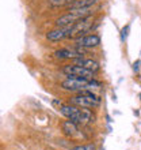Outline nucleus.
Wrapping results in <instances>:
<instances>
[{
	"mask_svg": "<svg viewBox=\"0 0 141 150\" xmlns=\"http://www.w3.org/2000/svg\"><path fill=\"white\" fill-rule=\"evenodd\" d=\"M53 105L59 109L60 113H63L67 119L77 124H88V123L94 122V115L90 108H79L69 103H61L59 100H53Z\"/></svg>",
	"mask_w": 141,
	"mask_h": 150,
	"instance_id": "1",
	"label": "nucleus"
},
{
	"mask_svg": "<svg viewBox=\"0 0 141 150\" xmlns=\"http://www.w3.org/2000/svg\"><path fill=\"white\" fill-rule=\"evenodd\" d=\"M102 86V83L98 81H87V79L82 78H67L65 81L61 82V87L64 90L68 91H75V93H80V91H86V90H94V89H99Z\"/></svg>",
	"mask_w": 141,
	"mask_h": 150,
	"instance_id": "2",
	"label": "nucleus"
},
{
	"mask_svg": "<svg viewBox=\"0 0 141 150\" xmlns=\"http://www.w3.org/2000/svg\"><path fill=\"white\" fill-rule=\"evenodd\" d=\"M94 14V8L92 7H83V8H69V12L65 15L60 16L56 21V26L57 28H65L69 25L76 23L77 21L84 19L87 16H92Z\"/></svg>",
	"mask_w": 141,
	"mask_h": 150,
	"instance_id": "3",
	"label": "nucleus"
},
{
	"mask_svg": "<svg viewBox=\"0 0 141 150\" xmlns=\"http://www.w3.org/2000/svg\"><path fill=\"white\" fill-rule=\"evenodd\" d=\"M69 104L79 108H90V109H92V108H98L101 105V98L91 90H86L80 91L73 97H70Z\"/></svg>",
	"mask_w": 141,
	"mask_h": 150,
	"instance_id": "4",
	"label": "nucleus"
},
{
	"mask_svg": "<svg viewBox=\"0 0 141 150\" xmlns=\"http://www.w3.org/2000/svg\"><path fill=\"white\" fill-rule=\"evenodd\" d=\"M63 72L67 75L68 78H82L87 81H92L94 79V72L88 71L84 67L79 66V64H68L63 68Z\"/></svg>",
	"mask_w": 141,
	"mask_h": 150,
	"instance_id": "5",
	"label": "nucleus"
},
{
	"mask_svg": "<svg viewBox=\"0 0 141 150\" xmlns=\"http://www.w3.org/2000/svg\"><path fill=\"white\" fill-rule=\"evenodd\" d=\"M92 16H87L84 19H80L77 21L76 23L70 25V34H69V38H77L80 36H84L86 33H88L92 28Z\"/></svg>",
	"mask_w": 141,
	"mask_h": 150,
	"instance_id": "6",
	"label": "nucleus"
},
{
	"mask_svg": "<svg viewBox=\"0 0 141 150\" xmlns=\"http://www.w3.org/2000/svg\"><path fill=\"white\" fill-rule=\"evenodd\" d=\"M54 56L57 59L61 60H76L79 57L84 56V49L79 47H72V48H61L54 52Z\"/></svg>",
	"mask_w": 141,
	"mask_h": 150,
	"instance_id": "7",
	"label": "nucleus"
},
{
	"mask_svg": "<svg viewBox=\"0 0 141 150\" xmlns=\"http://www.w3.org/2000/svg\"><path fill=\"white\" fill-rule=\"evenodd\" d=\"M75 45L83 49H90V48H96L101 45V37L98 34H84L75 40Z\"/></svg>",
	"mask_w": 141,
	"mask_h": 150,
	"instance_id": "8",
	"label": "nucleus"
},
{
	"mask_svg": "<svg viewBox=\"0 0 141 150\" xmlns=\"http://www.w3.org/2000/svg\"><path fill=\"white\" fill-rule=\"evenodd\" d=\"M70 34V25L69 26H65V28H56L50 32H47L46 38L49 41H53V42H57V41H63L65 38H69Z\"/></svg>",
	"mask_w": 141,
	"mask_h": 150,
	"instance_id": "9",
	"label": "nucleus"
},
{
	"mask_svg": "<svg viewBox=\"0 0 141 150\" xmlns=\"http://www.w3.org/2000/svg\"><path fill=\"white\" fill-rule=\"evenodd\" d=\"M75 64H79V66H82V67H84L86 70H88V71L91 72H98L99 70H101V66H99V63L96 62V60H92V59H84V57H79V59L75 60Z\"/></svg>",
	"mask_w": 141,
	"mask_h": 150,
	"instance_id": "10",
	"label": "nucleus"
},
{
	"mask_svg": "<svg viewBox=\"0 0 141 150\" xmlns=\"http://www.w3.org/2000/svg\"><path fill=\"white\" fill-rule=\"evenodd\" d=\"M61 127H63V131L64 134L68 135V137H75V135L79 132V127H77V123L72 122V120H65V122L61 124Z\"/></svg>",
	"mask_w": 141,
	"mask_h": 150,
	"instance_id": "11",
	"label": "nucleus"
},
{
	"mask_svg": "<svg viewBox=\"0 0 141 150\" xmlns=\"http://www.w3.org/2000/svg\"><path fill=\"white\" fill-rule=\"evenodd\" d=\"M99 0H73L69 8H83V7H94Z\"/></svg>",
	"mask_w": 141,
	"mask_h": 150,
	"instance_id": "12",
	"label": "nucleus"
},
{
	"mask_svg": "<svg viewBox=\"0 0 141 150\" xmlns=\"http://www.w3.org/2000/svg\"><path fill=\"white\" fill-rule=\"evenodd\" d=\"M73 0H49V4L52 7H64V6H68L69 7L72 4Z\"/></svg>",
	"mask_w": 141,
	"mask_h": 150,
	"instance_id": "13",
	"label": "nucleus"
},
{
	"mask_svg": "<svg viewBox=\"0 0 141 150\" xmlns=\"http://www.w3.org/2000/svg\"><path fill=\"white\" fill-rule=\"evenodd\" d=\"M70 150H96V147H95L94 143H87V145H79V146Z\"/></svg>",
	"mask_w": 141,
	"mask_h": 150,
	"instance_id": "14",
	"label": "nucleus"
},
{
	"mask_svg": "<svg viewBox=\"0 0 141 150\" xmlns=\"http://www.w3.org/2000/svg\"><path fill=\"white\" fill-rule=\"evenodd\" d=\"M129 29H130L129 25H126L125 28L122 29V32H121V40L124 41V42H125L126 38H128V36H129Z\"/></svg>",
	"mask_w": 141,
	"mask_h": 150,
	"instance_id": "15",
	"label": "nucleus"
},
{
	"mask_svg": "<svg viewBox=\"0 0 141 150\" xmlns=\"http://www.w3.org/2000/svg\"><path fill=\"white\" fill-rule=\"evenodd\" d=\"M140 64H141L140 60H137V62H134V63H133V70L136 72H138V70H140Z\"/></svg>",
	"mask_w": 141,
	"mask_h": 150,
	"instance_id": "16",
	"label": "nucleus"
},
{
	"mask_svg": "<svg viewBox=\"0 0 141 150\" xmlns=\"http://www.w3.org/2000/svg\"><path fill=\"white\" fill-rule=\"evenodd\" d=\"M140 98H141V94H140Z\"/></svg>",
	"mask_w": 141,
	"mask_h": 150,
	"instance_id": "17",
	"label": "nucleus"
}]
</instances>
